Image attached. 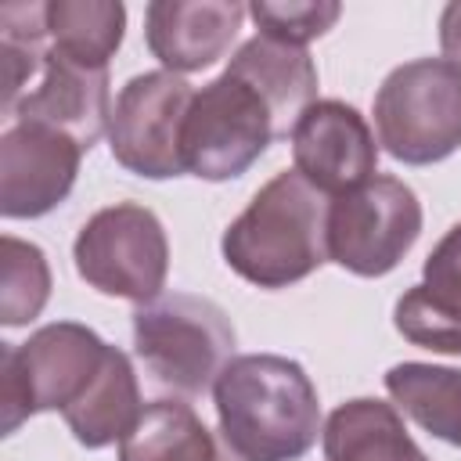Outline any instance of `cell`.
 Wrapping results in <instances>:
<instances>
[{"instance_id": "7402d4cb", "label": "cell", "mask_w": 461, "mask_h": 461, "mask_svg": "<svg viewBox=\"0 0 461 461\" xmlns=\"http://www.w3.org/2000/svg\"><path fill=\"white\" fill-rule=\"evenodd\" d=\"M249 14L256 18V25H259L263 36H274V40H285V43L303 47L306 40L324 36L339 22L342 7L335 0H288V4L256 0L249 7Z\"/></svg>"}, {"instance_id": "ffe728a7", "label": "cell", "mask_w": 461, "mask_h": 461, "mask_svg": "<svg viewBox=\"0 0 461 461\" xmlns=\"http://www.w3.org/2000/svg\"><path fill=\"white\" fill-rule=\"evenodd\" d=\"M50 299L47 256L14 234L0 238V321L7 328L29 324Z\"/></svg>"}, {"instance_id": "8992f818", "label": "cell", "mask_w": 461, "mask_h": 461, "mask_svg": "<svg viewBox=\"0 0 461 461\" xmlns=\"http://www.w3.org/2000/svg\"><path fill=\"white\" fill-rule=\"evenodd\" d=\"M274 137L281 133L267 101L245 79L223 68V76H216L191 97L180 133L184 169L202 180L241 176Z\"/></svg>"}, {"instance_id": "277c9868", "label": "cell", "mask_w": 461, "mask_h": 461, "mask_svg": "<svg viewBox=\"0 0 461 461\" xmlns=\"http://www.w3.org/2000/svg\"><path fill=\"white\" fill-rule=\"evenodd\" d=\"M375 126L385 151L407 166L454 155L461 148V68L447 58L393 68L375 94Z\"/></svg>"}, {"instance_id": "5b68a950", "label": "cell", "mask_w": 461, "mask_h": 461, "mask_svg": "<svg viewBox=\"0 0 461 461\" xmlns=\"http://www.w3.org/2000/svg\"><path fill=\"white\" fill-rule=\"evenodd\" d=\"M108 346L86 324L58 321L29 335V342H4L0 349V429L11 436L29 414L65 411L97 375Z\"/></svg>"}, {"instance_id": "52a82bcc", "label": "cell", "mask_w": 461, "mask_h": 461, "mask_svg": "<svg viewBox=\"0 0 461 461\" xmlns=\"http://www.w3.org/2000/svg\"><path fill=\"white\" fill-rule=\"evenodd\" d=\"M72 256L79 277L104 295L133 303H151L162 295L169 241L158 216L137 202H119L94 212L83 223Z\"/></svg>"}, {"instance_id": "9a60e30c", "label": "cell", "mask_w": 461, "mask_h": 461, "mask_svg": "<svg viewBox=\"0 0 461 461\" xmlns=\"http://www.w3.org/2000/svg\"><path fill=\"white\" fill-rule=\"evenodd\" d=\"M140 389H137V375H133V364L122 349L108 346L97 375L86 382V389L61 411L65 425L72 429V436L97 450V447H108V443H122L126 432L137 425L140 418Z\"/></svg>"}, {"instance_id": "4fadbf2b", "label": "cell", "mask_w": 461, "mask_h": 461, "mask_svg": "<svg viewBox=\"0 0 461 461\" xmlns=\"http://www.w3.org/2000/svg\"><path fill=\"white\" fill-rule=\"evenodd\" d=\"M241 18L238 0H155L144 11V36L169 72H198L223 58Z\"/></svg>"}, {"instance_id": "ba28073f", "label": "cell", "mask_w": 461, "mask_h": 461, "mask_svg": "<svg viewBox=\"0 0 461 461\" xmlns=\"http://www.w3.org/2000/svg\"><path fill=\"white\" fill-rule=\"evenodd\" d=\"M421 234V202L396 176H371L328 205V259L360 277L389 274Z\"/></svg>"}, {"instance_id": "8fae6325", "label": "cell", "mask_w": 461, "mask_h": 461, "mask_svg": "<svg viewBox=\"0 0 461 461\" xmlns=\"http://www.w3.org/2000/svg\"><path fill=\"white\" fill-rule=\"evenodd\" d=\"M292 158L324 194H346L375 176L378 148L364 115L346 101H313L292 126Z\"/></svg>"}, {"instance_id": "603a6c76", "label": "cell", "mask_w": 461, "mask_h": 461, "mask_svg": "<svg viewBox=\"0 0 461 461\" xmlns=\"http://www.w3.org/2000/svg\"><path fill=\"white\" fill-rule=\"evenodd\" d=\"M421 270H425V285L432 292L461 303V223H454L443 234V241L429 252Z\"/></svg>"}, {"instance_id": "7c38bea8", "label": "cell", "mask_w": 461, "mask_h": 461, "mask_svg": "<svg viewBox=\"0 0 461 461\" xmlns=\"http://www.w3.org/2000/svg\"><path fill=\"white\" fill-rule=\"evenodd\" d=\"M40 86L29 90L14 112L11 122H40L50 130L68 133L83 151H90L101 133L108 130L112 108H108V68L79 65L58 50L47 47Z\"/></svg>"}, {"instance_id": "3957f363", "label": "cell", "mask_w": 461, "mask_h": 461, "mask_svg": "<svg viewBox=\"0 0 461 461\" xmlns=\"http://www.w3.org/2000/svg\"><path fill=\"white\" fill-rule=\"evenodd\" d=\"M133 349L158 385L194 400L230 364L234 328L212 299L169 292L137 306Z\"/></svg>"}, {"instance_id": "6da1fadb", "label": "cell", "mask_w": 461, "mask_h": 461, "mask_svg": "<svg viewBox=\"0 0 461 461\" xmlns=\"http://www.w3.org/2000/svg\"><path fill=\"white\" fill-rule=\"evenodd\" d=\"M212 400L223 439L249 461H295L317 443V389L288 357H234L220 371Z\"/></svg>"}, {"instance_id": "2e32d148", "label": "cell", "mask_w": 461, "mask_h": 461, "mask_svg": "<svg viewBox=\"0 0 461 461\" xmlns=\"http://www.w3.org/2000/svg\"><path fill=\"white\" fill-rule=\"evenodd\" d=\"M119 461H249L187 403L155 400L119 447Z\"/></svg>"}, {"instance_id": "9c48e42d", "label": "cell", "mask_w": 461, "mask_h": 461, "mask_svg": "<svg viewBox=\"0 0 461 461\" xmlns=\"http://www.w3.org/2000/svg\"><path fill=\"white\" fill-rule=\"evenodd\" d=\"M191 97H194L191 83L180 79L176 72L133 76L112 104V119H108L112 158L122 169L148 180H166L184 173L180 133Z\"/></svg>"}, {"instance_id": "7a4b0ae2", "label": "cell", "mask_w": 461, "mask_h": 461, "mask_svg": "<svg viewBox=\"0 0 461 461\" xmlns=\"http://www.w3.org/2000/svg\"><path fill=\"white\" fill-rule=\"evenodd\" d=\"M328 205L324 191L303 173H277L223 230L227 267L259 288H288L310 277L328 259Z\"/></svg>"}, {"instance_id": "5bb4252c", "label": "cell", "mask_w": 461, "mask_h": 461, "mask_svg": "<svg viewBox=\"0 0 461 461\" xmlns=\"http://www.w3.org/2000/svg\"><path fill=\"white\" fill-rule=\"evenodd\" d=\"M230 76L245 79L270 108L277 133H288V126L299 122V115L317 97V68L310 54L295 43L274 40V36H252L238 47V54L227 65Z\"/></svg>"}, {"instance_id": "e0dca14e", "label": "cell", "mask_w": 461, "mask_h": 461, "mask_svg": "<svg viewBox=\"0 0 461 461\" xmlns=\"http://www.w3.org/2000/svg\"><path fill=\"white\" fill-rule=\"evenodd\" d=\"M324 457L328 461H429L421 447L407 436L396 407L367 396L331 411L324 425Z\"/></svg>"}, {"instance_id": "44dd1931", "label": "cell", "mask_w": 461, "mask_h": 461, "mask_svg": "<svg viewBox=\"0 0 461 461\" xmlns=\"http://www.w3.org/2000/svg\"><path fill=\"white\" fill-rule=\"evenodd\" d=\"M396 331L432 353L461 357V303L432 292L429 285H414L396 303Z\"/></svg>"}, {"instance_id": "30bf717a", "label": "cell", "mask_w": 461, "mask_h": 461, "mask_svg": "<svg viewBox=\"0 0 461 461\" xmlns=\"http://www.w3.org/2000/svg\"><path fill=\"white\" fill-rule=\"evenodd\" d=\"M83 148L50 126L11 122L0 137V212L29 220L68 198Z\"/></svg>"}, {"instance_id": "cb8c5ba5", "label": "cell", "mask_w": 461, "mask_h": 461, "mask_svg": "<svg viewBox=\"0 0 461 461\" xmlns=\"http://www.w3.org/2000/svg\"><path fill=\"white\" fill-rule=\"evenodd\" d=\"M439 47H443L447 61L461 68V0L447 4L439 14Z\"/></svg>"}, {"instance_id": "d6986e66", "label": "cell", "mask_w": 461, "mask_h": 461, "mask_svg": "<svg viewBox=\"0 0 461 461\" xmlns=\"http://www.w3.org/2000/svg\"><path fill=\"white\" fill-rule=\"evenodd\" d=\"M385 389L429 436L461 447V371L407 360L385 371Z\"/></svg>"}, {"instance_id": "ac0fdd59", "label": "cell", "mask_w": 461, "mask_h": 461, "mask_svg": "<svg viewBox=\"0 0 461 461\" xmlns=\"http://www.w3.org/2000/svg\"><path fill=\"white\" fill-rule=\"evenodd\" d=\"M43 18L50 50L90 68H108L126 29V7L115 0H50Z\"/></svg>"}]
</instances>
